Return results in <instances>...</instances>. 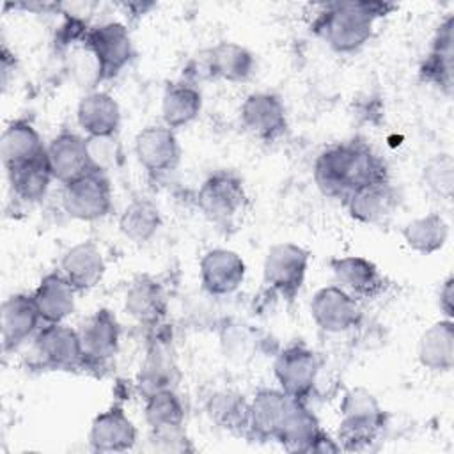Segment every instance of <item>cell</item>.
I'll return each mask as SVG.
<instances>
[{"label": "cell", "mask_w": 454, "mask_h": 454, "mask_svg": "<svg viewBox=\"0 0 454 454\" xmlns=\"http://www.w3.org/2000/svg\"><path fill=\"white\" fill-rule=\"evenodd\" d=\"M137 427L119 404L94 417L89 429V445L96 452H124L133 449Z\"/></svg>", "instance_id": "17"}, {"label": "cell", "mask_w": 454, "mask_h": 454, "mask_svg": "<svg viewBox=\"0 0 454 454\" xmlns=\"http://www.w3.org/2000/svg\"><path fill=\"white\" fill-rule=\"evenodd\" d=\"M291 401L293 397L280 388H262L255 392L250 401V424L247 436L255 440H275Z\"/></svg>", "instance_id": "25"}, {"label": "cell", "mask_w": 454, "mask_h": 454, "mask_svg": "<svg viewBox=\"0 0 454 454\" xmlns=\"http://www.w3.org/2000/svg\"><path fill=\"white\" fill-rule=\"evenodd\" d=\"M321 433L317 417L307 408L305 401L293 399L275 440L291 452H314Z\"/></svg>", "instance_id": "21"}, {"label": "cell", "mask_w": 454, "mask_h": 454, "mask_svg": "<svg viewBox=\"0 0 454 454\" xmlns=\"http://www.w3.org/2000/svg\"><path fill=\"white\" fill-rule=\"evenodd\" d=\"M105 270V259L92 241L73 245L60 259V273L76 291H89L98 286Z\"/></svg>", "instance_id": "22"}, {"label": "cell", "mask_w": 454, "mask_h": 454, "mask_svg": "<svg viewBox=\"0 0 454 454\" xmlns=\"http://www.w3.org/2000/svg\"><path fill=\"white\" fill-rule=\"evenodd\" d=\"M41 316L32 294L16 293L4 300L0 309L4 351H14L39 330Z\"/></svg>", "instance_id": "15"}, {"label": "cell", "mask_w": 454, "mask_h": 454, "mask_svg": "<svg viewBox=\"0 0 454 454\" xmlns=\"http://www.w3.org/2000/svg\"><path fill=\"white\" fill-rule=\"evenodd\" d=\"M328 264L337 286L355 300L376 298L385 289V278L378 266L362 255L332 257Z\"/></svg>", "instance_id": "16"}, {"label": "cell", "mask_w": 454, "mask_h": 454, "mask_svg": "<svg viewBox=\"0 0 454 454\" xmlns=\"http://www.w3.org/2000/svg\"><path fill=\"white\" fill-rule=\"evenodd\" d=\"M452 284H454V278H452V277H447L445 282L442 284L440 291H438V305H440V310L443 312L445 319H452V314H454Z\"/></svg>", "instance_id": "40"}, {"label": "cell", "mask_w": 454, "mask_h": 454, "mask_svg": "<svg viewBox=\"0 0 454 454\" xmlns=\"http://www.w3.org/2000/svg\"><path fill=\"white\" fill-rule=\"evenodd\" d=\"M46 147L37 129L25 119H16L7 124L0 138V156L5 170H12L43 156Z\"/></svg>", "instance_id": "29"}, {"label": "cell", "mask_w": 454, "mask_h": 454, "mask_svg": "<svg viewBox=\"0 0 454 454\" xmlns=\"http://www.w3.org/2000/svg\"><path fill=\"white\" fill-rule=\"evenodd\" d=\"M209 419L222 429L248 434L250 424V403L234 390L215 392L206 404Z\"/></svg>", "instance_id": "32"}, {"label": "cell", "mask_w": 454, "mask_h": 454, "mask_svg": "<svg viewBox=\"0 0 454 454\" xmlns=\"http://www.w3.org/2000/svg\"><path fill=\"white\" fill-rule=\"evenodd\" d=\"M7 176L14 195L25 202H35L43 199L53 179L46 160V151L43 156L12 170H7Z\"/></svg>", "instance_id": "35"}, {"label": "cell", "mask_w": 454, "mask_h": 454, "mask_svg": "<svg viewBox=\"0 0 454 454\" xmlns=\"http://www.w3.org/2000/svg\"><path fill=\"white\" fill-rule=\"evenodd\" d=\"M46 160L53 179L62 184L83 176L90 170L87 142L73 131H62L46 145Z\"/></svg>", "instance_id": "18"}, {"label": "cell", "mask_w": 454, "mask_h": 454, "mask_svg": "<svg viewBox=\"0 0 454 454\" xmlns=\"http://www.w3.org/2000/svg\"><path fill=\"white\" fill-rule=\"evenodd\" d=\"M337 443L340 450L356 452L369 449L385 426V413L376 397L364 387L348 390L340 403Z\"/></svg>", "instance_id": "3"}, {"label": "cell", "mask_w": 454, "mask_h": 454, "mask_svg": "<svg viewBox=\"0 0 454 454\" xmlns=\"http://www.w3.org/2000/svg\"><path fill=\"white\" fill-rule=\"evenodd\" d=\"M417 356L422 367L434 372H449L454 367V323L440 319L433 323L419 340Z\"/></svg>", "instance_id": "30"}, {"label": "cell", "mask_w": 454, "mask_h": 454, "mask_svg": "<svg viewBox=\"0 0 454 454\" xmlns=\"http://www.w3.org/2000/svg\"><path fill=\"white\" fill-rule=\"evenodd\" d=\"M202 66L211 78H222L232 83L247 82L255 67L254 55L241 44L222 41L206 51Z\"/></svg>", "instance_id": "24"}, {"label": "cell", "mask_w": 454, "mask_h": 454, "mask_svg": "<svg viewBox=\"0 0 454 454\" xmlns=\"http://www.w3.org/2000/svg\"><path fill=\"white\" fill-rule=\"evenodd\" d=\"M76 119L87 137H110L119 129L121 108L108 92L96 90L80 99Z\"/></svg>", "instance_id": "28"}, {"label": "cell", "mask_w": 454, "mask_h": 454, "mask_svg": "<svg viewBox=\"0 0 454 454\" xmlns=\"http://www.w3.org/2000/svg\"><path fill=\"white\" fill-rule=\"evenodd\" d=\"M424 184L440 199L450 200L454 190V160L449 153L434 154L427 160L422 170Z\"/></svg>", "instance_id": "37"}, {"label": "cell", "mask_w": 454, "mask_h": 454, "mask_svg": "<svg viewBox=\"0 0 454 454\" xmlns=\"http://www.w3.org/2000/svg\"><path fill=\"white\" fill-rule=\"evenodd\" d=\"M202 289L211 296H227L245 280L247 266L239 254L227 248L206 252L199 264Z\"/></svg>", "instance_id": "14"}, {"label": "cell", "mask_w": 454, "mask_h": 454, "mask_svg": "<svg viewBox=\"0 0 454 454\" xmlns=\"http://www.w3.org/2000/svg\"><path fill=\"white\" fill-rule=\"evenodd\" d=\"M197 204L209 222L229 227L247 206L243 181L227 170L215 172L200 184Z\"/></svg>", "instance_id": "5"}, {"label": "cell", "mask_w": 454, "mask_h": 454, "mask_svg": "<svg viewBox=\"0 0 454 454\" xmlns=\"http://www.w3.org/2000/svg\"><path fill=\"white\" fill-rule=\"evenodd\" d=\"M202 108L200 90L188 82L168 83L161 99L163 124L170 129L183 128L195 121Z\"/></svg>", "instance_id": "31"}, {"label": "cell", "mask_w": 454, "mask_h": 454, "mask_svg": "<svg viewBox=\"0 0 454 454\" xmlns=\"http://www.w3.org/2000/svg\"><path fill=\"white\" fill-rule=\"evenodd\" d=\"M96 66V83L117 76L133 59V43L126 25L106 21L90 27L82 39Z\"/></svg>", "instance_id": "4"}, {"label": "cell", "mask_w": 454, "mask_h": 454, "mask_svg": "<svg viewBox=\"0 0 454 454\" xmlns=\"http://www.w3.org/2000/svg\"><path fill=\"white\" fill-rule=\"evenodd\" d=\"M62 206L71 218L94 222L112 211V186L105 172L90 168L62 188Z\"/></svg>", "instance_id": "7"}, {"label": "cell", "mask_w": 454, "mask_h": 454, "mask_svg": "<svg viewBox=\"0 0 454 454\" xmlns=\"http://www.w3.org/2000/svg\"><path fill=\"white\" fill-rule=\"evenodd\" d=\"M124 309L135 321L145 326H156L167 316V293L154 277L138 275L126 291Z\"/></svg>", "instance_id": "19"}, {"label": "cell", "mask_w": 454, "mask_h": 454, "mask_svg": "<svg viewBox=\"0 0 454 454\" xmlns=\"http://www.w3.org/2000/svg\"><path fill=\"white\" fill-rule=\"evenodd\" d=\"M34 362L50 371H71L83 367V351L78 330L64 323H44L32 340Z\"/></svg>", "instance_id": "8"}, {"label": "cell", "mask_w": 454, "mask_h": 454, "mask_svg": "<svg viewBox=\"0 0 454 454\" xmlns=\"http://www.w3.org/2000/svg\"><path fill=\"white\" fill-rule=\"evenodd\" d=\"M317 372V355L301 344L284 348L273 362V374L280 385V390L300 401H305L312 392Z\"/></svg>", "instance_id": "9"}, {"label": "cell", "mask_w": 454, "mask_h": 454, "mask_svg": "<svg viewBox=\"0 0 454 454\" xmlns=\"http://www.w3.org/2000/svg\"><path fill=\"white\" fill-rule=\"evenodd\" d=\"M394 9L388 2H330L317 12L310 28L333 51L353 53L372 37L376 20Z\"/></svg>", "instance_id": "2"}, {"label": "cell", "mask_w": 454, "mask_h": 454, "mask_svg": "<svg viewBox=\"0 0 454 454\" xmlns=\"http://www.w3.org/2000/svg\"><path fill=\"white\" fill-rule=\"evenodd\" d=\"M87 154L90 168L99 172H108L115 168L122 160L121 144L115 135L110 137H87Z\"/></svg>", "instance_id": "38"}, {"label": "cell", "mask_w": 454, "mask_h": 454, "mask_svg": "<svg viewBox=\"0 0 454 454\" xmlns=\"http://www.w3.org/2000/svg\"><path fill=\"white\" fill-rule=\"evenodd\" d=\"M403 238L411 250L429 255L447 243L449 225L440 213H429L408 222L403 227Z\"/></svg>", "instance_id": "33"}, {"label": "cell", "mask_w": 454, "mask_h": 454, "mask_svg": "<svg viewBox=\"0 0 454 454\" xmlns=\"http://www.w3.org/2000/svg\"><path fill=\"white\" fill-rule=\"evenodd\" d=\"M149 442L154 450L161 452H192L193 445L183 426L151 429Z\"/></svg>", "instance_id": "39"}, {"label": "cell", "mask_w": 454, "mask_h": 454, "mask_svg": "<svg viewBox=\"0 0 454 454\" xmlns=\"http://www.w3.org/2000/svg\"><path fill=\"white\" fill-rule=\"evenodd\" d=\"M239 117L243 128L264 142H273L287 129L282 99L273 92H252L245 98Z\"/></svg>", "instance_id": "11"}, {"label": "cell", "mask_w": 454, "mask_h": 454, "mask_svg": "<svg viewBox=\"0 0 454 454\" xmlns=\"http://www.w3.org/2000/svg\"><path fill=\"white\" fill-rule=\"evenodd\" d=\"M145 422L151 429L170 427V426H183L184 422V406L176 394V390H158L145 395L144 406Z\"/></svg>", "instance_id": "36"}, {"label": "cell", "mask_w": 454, "mask_h": 454, "mask_svg": "<svg viewBox=\"0 0 454 454\" xmlns=\"http://www.w3.org/2000/svg\"><path fill=\"white\" fill-rule=\"evenodd\" d=\"M399 202V195L390 181L371 183L355 188L344 204L349 215L362 223H380L392 215Z\"/></svg>", "instance_id": "20"}, {"label": "cell", "mask_w": 454, "mask_h": 454, "mask_svg": "<svg viewBox=\"0 0 454 454\" xmlns=\"http://www.w3.org/2000/svg\"><path fill=\"white\" fill-rule=\"evenodd\" d=\"M85 365H103L119 349L121 326L108 309H99L89 316L78 328Z\"/></svg>", "instance_id": "12"}, {"label": "cell", "mask_w": 454, "mask_h": 454, "mask_svg": "<svg viewBox=\"0 0 454 454\" xmlns=\"http://www.w3.org/2000/svg\"><path fill=\"white\" fill-rule=\"evenodd\" d=\"M179 378L181 374L168 344L163 340H154L149 346L145 360L137 376V385L142 395L145 397L153 392L167 388L176 390Z\"/></svg>", "instance_id": "27"}, {"label": "cell", "mask_w": 454, "mask_h": 454, "mask_svg": "<svg viewBox=\"0 0 454 454\" xmlns=\"http://www.w3.org/2000/svg\"><path fill=\"white\" fill-rule=\"evenodd\" d=\"M309 268V252L296 243L273 245L262 264L264 284L287 301H293L303 287Z\"/></svg>", "instance_id": "6"}, {"label": "cell", "mask_w": 454, "mask_h": 454, "mask_svg": "<svg viewBox=\"0 0 454 454\" xmlns=\"http://www.w3.org/2000/svg\"><path fill=\"white\" fill-rule=\"evenodd\" d=\"M135 156L149 174H165L177 167L181 147L174 129L165 124H153L135 137Z\"/></svg>", "instance_id": "13"}, {"label": "cell", "mask_w": 454, "mask_h": 454, "mask_svg": "<svg viewBox=\"0 0 454 454\" xmlns=\"http://www.w3.org/2000/svg\"><path fill=\"white\" fill-rule=\"evenodd\" d=\"M312 176L323 195L340 200L358 186L388 181L383 160L358 138L321 151L314 161Z\"/></svg>", "instance_id": "1"}, {"label": "cell", "mask_w": 454, "mask_h": 454, "mask_svg": "<svg viewBox=\"0 0 454 454\" xmlns=\"http://www.w3.org/2000/svg\"><path fill=\"white\" fill-rule=\"evenodd\" d=\"M310 314L314 323L328 333L348 332L362 319L358 300L339 286L321 287L310 301Z\"/></svg>", "instance_id": "10"}, {"label": "cell", "mask_w": 454, "mask_h": 454, "mask_svg": "<svg viewBox=\"0 0 454 454\" xmlns=\"http://www.w3.org/2000/svg\"><path fill=\"white\" fill-rule=\"evenodd\" d=\"M161 227V213L151 199H133L119 216L121 232L133 243L149 241Z\"/></svg>", "instance_id": "34"}, {"label": "cell", "mask_w": 454, "mask_h": 454, "mask_svg": "<svg viewBox=\"0 0 454 454\" xmlns=\"http://www.w3.org/2000/svg\"><path fill=\"white\" fill-rule=\"evenodd\" d=\"M74 293L76 289L60 271L44 275L32 293L41 319L44 323H64L74 310Z\"/></svg>", "instance_id": "26"}, {"label": "cell", "mask_w": 454, "mask_h": 454, "mask_svg": "<svg viewBox=\"0 0 454 454\" xmlns=\"http://www.w3.org/2000/svg\"><path fill=\"white\" fill-rule=\"evenodd\" d=\"M454 18L447 16L431 43V50L420 66L422 80L436 85L442 92H452V62H454Z\"/></svg>", "instance_id": "23"}]
</instances>
